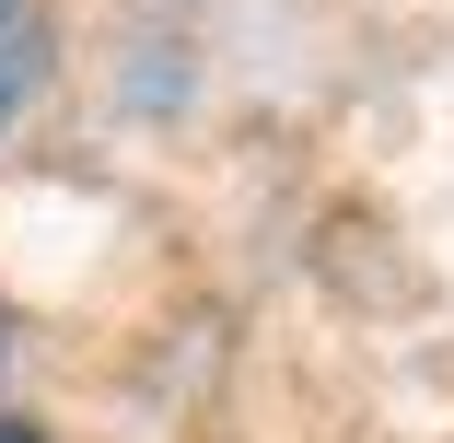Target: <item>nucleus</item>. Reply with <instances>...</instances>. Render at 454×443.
<instances>
[{"label":"nucleus","mask_w":454,"mask_h":443,"mask_svg":"<svg viewBox=\"0 0 454 443\" xmlns=\"http://www.w3.org/2000/svg\"><path fill=\"white\" fill-rule=\"evenodd\" d=\"M35 82H47V12L35 0H0V129L35 106Z\"/></svg>","instance_id":"nucleus-1"},{"label":"nucleus","mask_w":454,"mask_h":443,"mask_svg":"<svg viewBox=\"0 0 454 443\" xmlns=\"http://www.w3.org/2000/svg\"><path fill=\"white\" fill-rule=\"evenodd\" d=\"M0 443H35V420H0Z\"/></svg>","instance_id":"nucleus-2"}]
</instances>
